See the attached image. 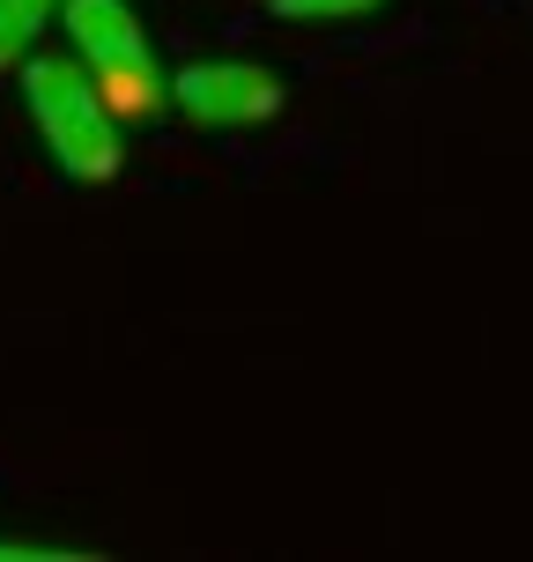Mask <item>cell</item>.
Masks as SVG:
<instances>
[{"mask_svg": "<svg viewBox=\"0 0 533 562\" xmlns=\"http://www.w3.org/2000/svg\"><path fill=\"white\" fill-rule=\"evenodd\" d=\"M23 104L37 140L53 148V164L67 178H112L126 140H119V112L104 104V89L89 82V67L75 53H30L23 59Z\"/></svg>", "mask_w": 533, "mask_h": 562, "instance_id": "6da1fadb", "label": "cell"}, {"mask_svg": "<svg viewBox=\"0 0 533 562\" xmlns=\"http://www.w3.org/2000/svg\"><path fill=\"white\" fill-rule=\"evenodd\" d=\"M59 15H67L75 59L89 67V82L104 89V104L119 119H148L170 97L164 59H156V45H148V30L126 0H59Z\"/></svg>", "mask_w": 533, "mask_h": 562, "instance_id": "7a4b0ae2", "label": "cell"}, {"mask_svg": "<svg viewBox=\"0 0 533 562\" xmlns=\"http://www.w3.org/2000/svg\"><path fill=\"white\" fill-rule=\"evenodd\" d=\"M170 104L200 126H259V119L281 112V82L275 67H259V59H193V67H178L170 75Z\"/></svg>", "mask_w": 533, "mask_h": 562, "instance_id": "3957f363", "label": "cell"}, {"mask_svg": "<svg viewBox=\"0 0 533 562\" xmlns=\"http://www.w3.org/2000/svg\"><path fill=\"white\" fill-rule=\"evenodd\" d=\"M45 23H59V0H0V67H23Z\"/></svg>", "mask_w": 533, "mask_h": 562, "instance_id": "277c9868", "label": "cell"}, {"mask_svg": "<svg viewBox=\"0 0 533 562\" xmlns=\"http://www.w3.org/2000/svg\"><path fill=\"white\" fill-rule=\"evenodd\" d=\"M378 0H275V15L289 23H348V15H370Z\"/></svg>", "mask_w": 533, "mask_h": 562, "instance_id": "5b68a950", "label": "cell"}, {"mask_svg": "<svg viewBox=\"0 0 533 562\" xmlns=\"http://www.w3.org/2000/svg\"><path fill=\"white\" fill-rule=\"evenodd\" d=\"M59 555H82V548H45V540H0V562H59Z\"/></svg>", "mask_w": 533, "mask_h": 562, "instance_id": "8992f818", "label": "cell"}]
</instances>
